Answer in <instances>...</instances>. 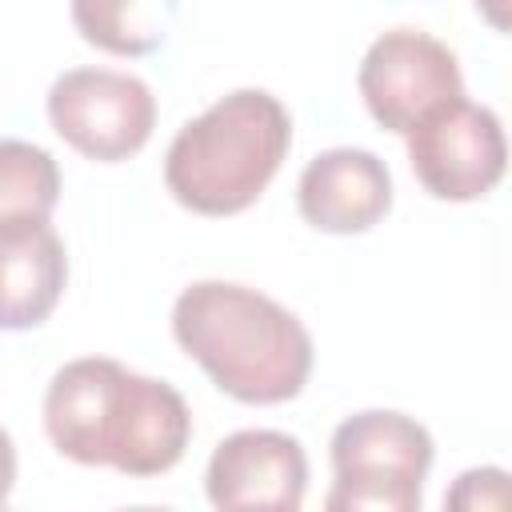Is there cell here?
Masks as SVG:
<instances>
[{"label":"cell","instance_id":"8fae6325","mask_svg":"<svg viewBox=\"0 0 512 512\" xmlns=\"http://www.w3.org/2000/svg\"><path fill=\"white\" fill-rule=\"evenodd\" d=\"M76 32L112 56L156 52L176 20V0H68Z\"/></svg>","mask_w":512,"mask_h":512},{"label":"cell","instance_id":"ba28073f","mask_svg":"<svg viewBox=\"0 0 512 512\" xmlns=\"http://www.w3.org/2000/svg\"><path fill=\"white\" fill-rule=\"evenodd\" d=\"M204 492L224 512H296L308 492V456L288 432H232L208 460Z\"/></svg>","mask_w":512,"mask_h":512},{"label":"cell","instance_id":"7c38bea8","mask_svg":"<svg viewBox=\"0 0 512 512\" xmlns=\"http://www.w3.org/2000/svg\"><path fill=\"white\" fill-rule=\"evenodd\" d=\"M60 200V168L52 152L28 140H0V228L48 220Z\"/></svg>","mask_w":512,"mask_h":512},{"label":"cell","instance_id":"3957f363","mask_svg":"<svg viewBox=\"0 0 512 512\" xmlns=\"http://www.w3.org/2000/svg\"><path fill=\"white\" fill-rule=\"evenodd\" d=\"M288 144V108L264 88H236L172 136L164 184L188 212L236 216L260 200L280 172Z\"/></svg>","mask_w":512,"mask_h":512},{"label":"cell","instance_id":"4fadbf2b","mask_svg":"<svg viewBox=\"0 0 512 512\" xmlns=\"http://www.w3.org/2000/svg\"><path fill=\"white\" fill-rule=\"evenodd\" d=\"M508 500V476L500 468H468L452 492L444 496L448 508H460V512H480V508H504Z\"/></svg>","mask_w":512,"mask_h":512},{"label":"cell","instance_id":"277c9868","mask_svg":"<svg viewBox=\"0 0 512 512\" xmlns=\"http://www.w3.org/2000/svg\"><path fill=\"white\" fill-rule=\"evenodd\" d=\"M432 468V436L420 420L368 408L332 432L328 512H416Z\"/></svg>","mask_w":512,"mask_h":512},{"label":"cell","instance_id":"52a82bcc","mask_svg":"<svg viewBox=\"0 0 512 512\" xmlns=\"http://www.w3.org/2000/svg\"><path fill=\"white\" fill-rule=\"evenodd\" d=\"M408 164L436 200H480L504 176V128L492 108L456 96L408 132Z\"/></svg>","mask_w":512,"mask_h":512},{"label":"cell","instance_id":"6da1fadb","mask_svg":"<svg viewBox=\"0 0 512 512\" xmlns=\"http://www.w3.org/2000/svg\"><path fill=\"white\" fill-rule=\"evenodd\" d=\"M44 432L52 448L84 468L160 476L180 464L192 412L184 396L108 356L64 364L44 392Z\"/></svg>","mask_w":512,"mask_h":512},{"label":"cell","instance_id":"8992f818","mask_svg":"<svg viewBox=\"0 0 512 512\" xmlns=\"http://www.w3.org/2000/svg\"><path fill=\"white\" fill-rule=\"evenodd\" d=\"M372 120L408 136L432 108L464 96V76L448 44L416 28H392L372 40L356 72Z\"/></svg>","mask_w":512,"mask_h":512},{"label":"cell","instance_id":"9a60e30c","mask_svg":"<svg viewBox=\"0 0 512 512\" xmlns=\"http://www.w3.org/2000/svg\"><path fill=\"white\" fill-rule=\"evenodd\" d=\"M476 8L496 32H508V0H476Z\"/></svg>","mask_w":512,"mask_h":512},{"label":"cell","instance_id":"5b68a950","mask_svg":"<svg viewBox=\"0 0 512 512\" xmlns=\"http://www.w3.org/2000/svg\"><path fill=\"white\" fill-rule=\"evenodd\" d=\"M48 120L80 156L120 164L148 144L156 128V96L140 76L72 68L48 88Z\"/></svg>","mask_w":512,"mask_h":512},{"label":"cell","instance_id":"30bf717a","mask_svg":"<svg viewBox=\"0 0 512 512\" xmlns=\"http://www.w3.org/2000/svg\"><path fill=\"white\" fill-rule=\"evenodd\" d=\"M68 284L64 240L48 220L0 228V332H24L52 316Z\"/></svg>","mask_w":512,"mask_h":512},{"label":"cell","instance_id":"9c48e42d","mask_svg":"<svg viewBox=\"0 0 512 512\" xmlns=\"http://www.w3.org/2000/svg\"><path fill=\"white\" fill-rule=\"evenodd\" d=\"M296 204L300 216L320 232H368L392 208V172L368 148H328L300 172Z\"/></svg>","mask_w":512,"mask_h":512},{"label":"cell","instance_id":"7a4b0ae2","mask_svg":"<svg viewBox=\"0 0 512 512\" xmlns=\"http://www.w3.org/2000/svg\"><path fill=\"white\" fill-rule=\"evenodd\" d=\"M172 336L240 404L300 396L316 356L296 312L232 280L188 284L172 304Z\"/></svg>","mask_w":512,"mask_h":512},{"label":"cell","instance_id":"5bb4252c","mask_svg":"<svg viewBox=\"0 0 512 512\" xmlns=\"http://www.w3.org/2000/svg\"><path fill=\"white\" fill-rule=\"evenodd\" d=\"M12 484H16V448L12 436L0 428V504L12 496Z\"/></svg>","mask_w":512,"mask_h":512}]
</instances>
